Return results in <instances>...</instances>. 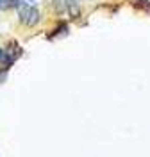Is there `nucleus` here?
Wrapping results in <instances>:
<instances>
[{
  "label": "nucleus",
  "instance_id": "f03ea898",
  "mask_svg": "<svg viewBox=\"0 0 150 157\" xmlns=\"http://www.w3.org/2000/svg\"><path fill=\"white\" fill-rule=\"evenodd\" d=\"M66 9L70 11V14L73 16V18H77V16H79V13H80L79 2H77V0H66Z\"/></svg>",
  "mask_w": 150,
  "mask_h": 157
},
{
  "label": "nucleus",
  "instance_id": "7ed1b4c3",
  "mask_svg": "<svg viewBox=\"0 0 150 157\" xmlns=\"http://www.w3.org/2000/svg\"><path fill=\"white\" fill-rule=\"evenodd\" d=\"M11 61H13V57H11V56H7L4 50L0 48V63H11Z\"/></svg>",
  "mask_w": 150,
  "mask_h": 157
},
{
  "label": "nucleus",
  "instance_id": "20e7f679",
  "mask_svg": "<svg viewBox=\"0 0 150 157\" xmlns=\"http://www.w3.org/2000/svg\"><path fill=\"white\" fill-rule=\"evenodd\" d=\"M0 7H4V2H2V0H0Z\"/></svg>",
  "mask_w": 150,
  "mask_h": 157
},
{
  "label": "nucleus",
  "instance_id": "f257e3e1",
  "mask_svg": "<svg viewBox=\"0 0 150 157\" xmlns=\"http://www.w3.org/2000/svg\"><path fill=\"white\" fill-rule=\"evenodd\" d=\"M18 7V14H20V21L25 25H36L40 21V11L36 9L34 6H27L23 0H16V6Z\"/></svg>",
  "mask_w": 150,
  "mask_h": 157
}]
</instances>
